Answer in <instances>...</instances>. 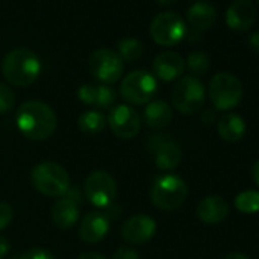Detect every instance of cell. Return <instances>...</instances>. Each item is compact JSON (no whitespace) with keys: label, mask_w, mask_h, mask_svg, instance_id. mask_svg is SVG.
<instances>
[{"label":"cell","mask_w":259,"mask_h":259,"mask_svg":"<svg viewBox=\"0 0 259 259\" xmlns=\"http://www.w3.org/2000/svg\"><path fill=\"white\" fill-rule=\"evenodd\" d=\"M16 122L20 133L31 141L49 139L58 125V119L52 107L37 99L26 101L19 107Z\"/></svg>","instance_id":"cell-1"},{"label":"cell","mask_w":259,"mask_h":259,"mask_svg":"<svg viewBox=\"0 0 259 259\" xmlns=\"http://www.w3.org/2000/svg\"><path fill=\"white\" fill-rule=\"evenodd\" d=\"M5 79L16 87H28L35 82L41 73V61L31 49L17 48L10 51L2 61Z\"/></svg>","instance_id":"cell-2"},{"label":"cell","mask_w":259,"mask_h":259,"mask_svg":"<svg viewBox=\"0 0 259 259\" xmlns=\"http://www.w3.org/2000/svg\"><path fill=\"white\" fill-rule=\"evenodd\" d=\"M34 188L46 197H63L70 189L69 172L55 162H41L31 172Z\"/></svg>","instance_id":"cell-3"},{"label":"cell","mask_w":259,"mask_h":259,"mask_svg":"<svg viewBox=\"0 0 259 259\" xmlns=\"http://www.w3.org/2000/svg\"><path fill=\"white\" fill-rule=\"evenodd\" d=\"M188 197V186L185 180L174 174L159 177L151 188V200L156 207L162 210L179 209Z\"/></svg>","instance_id":"cell-4"},{"label":"cell","mask_w":259,"mask_h":259,"mask_svg":"<svg viewBox=\"0 0 259 259\" xmlns=\"http://www.w3.org/2000/svg\"><path fill=\"white\" fill-rule=\"evenodd\" d=\"M157 89V78L151 72L135 70L123 78L120 84V95L128 104L144 105L154 99Z\"/></svg>","instance_id":"cell-5"},{"label":"cell","mask_w":259,"mask_h":259,"mask_svg":"<svg viewBox=\"0 0 259 259\" xmlns=\"http://www.w3.org/2000/svg\"><path fill=\"white\" fill-rule=\"evenodd\" d=\"M172 105L183 114L197 113L206 101L204 84L192 75L180 78L171 92Z\"/></svg>","instance_id":"cell-6"},{"label":"cell","mask_w":259,"mask_h":259,"mask_svg":"<svg viewBox=\"0 0 259 259\" xmlns=\"http://www.w3.org/2000/svg\"><path fill=\"white\" fill-rule=\"evenodd\" d=\"M209 98L217 110H232L242 99V84L235 75L220 72L209 82Z\"/></svg>","instance_id":"cell-7"},{"label":"cell","mask_w":259,"mask_h":259,"mask_svg":"<svg viewBox=\"0 0 259 259\" xmlns=\"http://www.w3.org/2000/svg\"><path fill=\"white\" fill-rule=\"evenodd\" d=\"M151 38L165 48L179 45L188 34V28L182 16L172 11L157 14L150 25Z\"/></svg>","instance_id":"cell-8"},{"label":"cell","mask_w":259,"mask_h":259,"mask_svg":"<svg viewBox=\"0 0 259 259\" xmlns=\"http://www.w3.org/2000/svg\"><path fill=\"white\" fill-rule=\"evenodd\" d=\"M89 72L102 84H113L120 79L123 73V61L117 52L102 48L96 49L89 57Z\"/></svg>","instance_id":"cell-9"},{"label":"cell","mask_w":259,"mask_h":259,"mask_svg":"<svg viewBox=\"0 0 259 259\" xmlns=\"http://www.w3.org/2000/svg\"><path fill=\"white\" fill-rule=\"evenodd\" d=\"M84 195L98 209L111 206L117 195V186L111 174L104 169L92 171L84 182Z\"/></svg>","instance_id":"cell-10"},{"label":"cell","mask_w":259,"mask_h":259,"mask_svg":"<svg viewBox=\"0 0 259 259\" xmlns=\"http://www.w3.org/2000/svg\"><path fill=\"white\" fill-rule=\"evenodd\" d=\"M107 125L119 139H133L141 132V116L130 105H116L110 110Z\"/></svg>","instance_id":"cell-11"},{"label":"cell","mask_w":259,"mask_h":259,"mask_svg":"<svg viewBox=\"0 0 259 259\" xmlns=\"http://www.w3.org/2000/svg\"><path fill=\"white\" fill-rule=\"evenodd\" d=\"M157 230V224L153 217L150 215H133L125 220L120 227V236L125 242L132 245H141L148 242Z\"/></svg>","instance_id":"cell-12"},{"label":"cell","mask_w":259,"mask_h":259,"mask_svg":"<svg viewBox=\"0 0 259 259\" xmlns=\"http://www.w3.org/2000/svg\"><path fill=\"white\" fill-rule=\"evenodd\" d=\"M110 230V217L102 210H92L82 217L78 227V235L84 242H99Z\"/></svg>","instance_id":"cell-13"},{"label":"cell","mask_w":259,"mask_h":259,"mask_svg":"<svg viewBox=\"0 0 259 259\" xmlns=\"http://www.w3.org/2000/svg\"><path fill=\"white\" fill-rule=\"evenodd\" d=\"M256 20V7L251 0H235L226 11V25L235 32H247Z\"/></svg>","instance_id":"cell-14"},{"label":"cell","mask_w":259,"mask_h":259,"mask_svg":"<svg viewBox=\"0 0 259 259\" xmlns=\"http://www.w3.org/2000/svg\"><path fill=\"white\" fill-rule=\"evenodd\" d=\"M52 221L60 229H70L76 224L79 218V198L73 197L70 192L60 197L52 210H51Z\"/></svg>","instance_id":"cell-15"},{"label":"cell","mask_w":259,"mask_h":259,"mask_svg":"<svg viewBox=\"0 0 259 259\" xmlns=\"http://www.w3.org/2000/svg\"><path fill=\"white\" fill-rule=\"evenodd\" d=\"M78 98L82 104L96 108H110L116 102V93L105 84H82L78 89Z\"/></svg>","instance_id":"cell-16"},{"label":"cell","mask_w":259,"mask_h":259,"mask_svg":"<svg viewBox=\"0 0 259 259\" xmlns=\"http://www.w3.org/2000/svg\"><path fill=\"white\" fill-rule=\"evenodd\" d=\"M153 67L159 79L174 81L179 76H182V73L185 72V60L180 57V54L166 51V52H160L154 58Z\"/></svg>","instance_id":"cell-17"},{"label":"cell","mask_w":259,"mask_h":259,"mask_svg":"<svg viewBox=\"0 0 259 259\" xmlns=\"http://www.w3.org/2000/svg\"><path fill=\"white\" fill-rule=\"evenodd\" d=\"M229 215V204L220 195H207L197 206V217L204 224H220Z\"/></svg>","instance_id":"cell-18"},{"label":"cell","mask_w":259,"mask_h":259,"mask_svg":"<svg viewBox=\"0 0 259 259\" xmlns=\"http://www.w3.org/2000/svg\"><path fill=\"white\" fill-rule=\"evenodd\" d=\"M182 160V148L177 142L160 139L154 145V162L159 169L171 171L179 166Z\"/></svg>","instance_id":"cell-19"},{"label":"cell","mask_w":259,"mask_h":259,"mask_svg":"<svg viewBox=\"0 0 259 259\" xmlns=\"http://www.w3.org/2000/svg\"><path fill=\"white\" fill-rule=\"evenodd\" d=\"M142 120L151 130L165 128L172 120V108L168 102L162 99H154L148 102V105L145 107Z\"/></svg>","instance_id":"cell-20"},{"label":"cell","mask_w":259,"mask_h":259,"mask_svg":"<svg viewBox=\"0 0 259 259\" xmlns=\"http://www.w3.org/2000/svg\"><path fill=\"white\" fill-rule=\"evenodd\" d=\"M217 130H218V135L224 142L229 144H236L239 142L244 135H245V120L236 114V113H226L218 119L217 123Z\"/></svg>","instance_id":"cell-21"},{"label":"cell","mask_w":259,"mask_h":259,"mask_svg":"<svg viewBox=\"0 0 259 259\" xmlns=\"http://www.w3.org/2000/svg\"><path fill=\"white\" fill-rule=\"evenodd\" d=\"M188 23L194 31L201 32L212 28L217 22V10L209 2H197L194 4L186 14Z\"/></svg>","instance_id":"cell-22"},{"label":"cell","mask_w":259,"mask_h":259,"mask_svg":"<svg viewBox=\"0 0 259 259\" xmlns=\"http://www.w3.org/2000/svg\"><path fill=\"white\" fill-rule=\"evenodd\" d=\"M107 125V117L99 110H87L78 117V128L84 135H98Z\"/></svg>","instance_id":"cell-23"},{"label":"cell","mask_w":259,"mask_h":259,"mask_svg":"<svg viewBox=\"0 0 259 259\" xmlns=\"http://www.w3.org/2000/svg\"><path fill=\"white\" fill-rule=\"evenodd\" d=\"M144 54V46L136 38H123L117 43V55L122 58V61L135 63L138 61Z\"/></svg>","instance_id":"cell-24"},{"label":"cell","mask_w":259,"mask_h":259,"mask_svg":"<svg viewBox=\"0 0 259 259\" xmlns=\"http://www.w3.org/2000/svg\"><path fill=\"white\" fill-rule=\"evenodd\" d=\"M235 207L242 213L259 212V191H242L235 197Z\"/></svg>","instance_id":"cell-25"},{"label":"cell","mask_w":259,"mask_h":259,"mask_svg":"<svg viewBox=\"0 0 259 259\" xmlns=\"http://www.w3.org/2000/svg\"><path fill=\"white\" fill-rule=\"evenodd\" d=\"M185 66L189 69V72L192 73V76H201L206 75L210 69V58L206 52L203 51H197L188 55V60L185 63Z\"/></svg>","instance_id":"cell-26"},{"label":"cell","mask_w":259,"mask_h":259,"mask_svg":"<svg viewBox=\"0 0 259 259\" xmlns=\"http://www.w3.org/2000/svg\"><path fill=\"white\" fill-rule=\"evenodd\" d=\"M16 105L14 92L4 82H0V114L10 113Z\"/></svg>","instance_id":"cell-27"},{"label":"cell","mask_w":259,"mask_h":259,"mask_svg":"<svg viewBox=\"0 0 259 259\" xmlns=\"http://www.w3.org/2000/svg\"><path fill=\"white\" fill-rule=\"evenodd\" d=\"M19 259H55V256L43 247H32L20 254Z\"/></svg>","instance_id":"cell-28"},{"label":"cell","mask_w":259,"mask_h":259,"mask_svg":"<svg viewBox=\"0 0 259 259\" xmlns=\"http://www.w3.org/2000/svg\"><path fill=\"white\" fill-rule=\"evenodd\" d=\"M14 218V210L10 203L0 201V230H4L10 226Z\"/></svg>","instance_id":"cell-29"},{"label":"cell","mask_w":259,"mask_h":259,"mask_svg":"<svg viewBox=\"0 0 259 259\" xmlns=\"http://www.w3.org/2000/svg\"><path fill=\"white\" fill-rule=\"evenodd\" d=\"M111 259H139V253L132 247L122 245L113 253Z\"/></svg>","instance_id":"cell-30"},{"label":"cell","mask_w":259,"mask_h":259,"mask_svg":"<svg viewBox=\"0 0 259 259\" xmlns=\"http://www.w3.org/2000/svg\"><path fill=\"white\" fill-rule=\"evenodd\" d=\"M10 248H11V244L10 241L0 235V259H4L8 253H10Z\"/></svg>","instance_id":"cell-31"},{"label":"cell","mask_w":259,"mask_h":259,"mask_svg":"<svg viewBox=\"0 0 259 259\" xmlns=\"http://www.w3.org/2000/svg\"><path fill=\"white\" fill-rule=\"evenodd\" d=\"M248 45H250V48H251L256 54H259V31H257V32H253V34L250 35Z\"/></svg>","instance_id":"cell-32"},{"label":"cell","mask_w":259,"mask_h":259,"mask_svg":"<svg viewBox=\"0 0 259 259\" xmlns=\"http://www.w3.org/2000/svg\"><path fill=\"white\" fill-rule=\"evenodd\" d=\"M78 259H107V257L95 251H87V253H82Z\"/></svg>","instance_id":"cell-33"},{"label":"cell","mask_w":259,"mask_h":259,"mask_svg":"<svg viewBox=\"0 0 259 259\" xmlns=\"http://www.w3.org/2000/svg\"><path fill=\"white\" fill-rule=\"evenodd\" d=\"M251 177L254 180V183L259 186V160L253 165V169H251Z\"/></svg>","instance_id":"cell-34"},{"label":"cell","mask_w":259,"mask_h":259,"mask_svg":"<svg viewBox=\"0 0 259 259\" xmlns=\"http://www.w3.org/2000/svg\"><path fill=\"white\" fill-rule=\"evenodd\" d=\"M224 259H250V257L247 254H244V253H230Z\"/></svg>","instance_id":"cell-35"},{"label":"cell","mask_w":259,"mask_h":259,"mask_svg":"<svg viewBox=\"0 0 259 259\" xmlns=\"http://www.w3.org/2000/svg\"><path fill=\"white\" fill-rule=\"evenodd\" d=\"M176 2H177V0H157V4H160L163 7H169V5H172Z\"/></svg>","instance_id":"cell-36"},{"label":"cell","mask_w":259,"mask_h":259,"mask_svg":"<svg viewBox=\"0 0 259 259\" xmlns=\"http://www.w3.org/2000/svg\"><path fill=\"white\" fill-rule=\"evenodd\" d=\"M257 2H259V0H257Z\"/></svg>","instance_id":"cell-37"}]
</instances>
